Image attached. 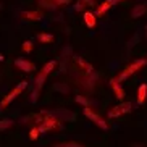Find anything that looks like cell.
<instances>
[{
    "label": "cell",
    "mask_w": 147,
    "mask_h": 147,
    "mask_svg": "<svg viewBox=\"0 0 147 147\" xmlns=\"http://www.w3.org/2000/svg\"><path fill=\"white\" fill-rule=\"evenodd\" d=\"M147 65V58H139V60H134L131 65H128L123 71H121L120 74H118V78L115 79L117 82H121V81H125V79H128L131 76V74L134 73H138L141 68H144V66Z\"/></svg>",
    "instance_id": "cell-1"
},
{
    "label": "cell",
    "mask_w": 147,
    "mask_h": 147,
    "mask_svg": "<svg viewBox=\"0 0 147 147\" xmlns=\"http://www.w3.org/2000/svg\"><path fill=\"white\" fill-rule=\"evenodd\" d=\"M26 87H28V81H21V82H20V84H18V86L13 89V91H10L8 95H5V97H3V100L0 102V108H7L10 104H11V100L16 99L18 95L21 94V92L24 91Z\"/></svg>",
    "instance_id": "cell-2"
},
{
    "label": "cell",
    "mask_w": 147,
    "mask_h": 147,
    "mask_svg": "<svg viewBox=\"0 0 147 147\" xmlns=\"http://www.w3.org/2000/svg\"><path fill=\"white\" fill-rule=\"evenodd\" d=\"M55 66H57V61H49V63H45V66L40 69V73L37 74V78H36V87H34V89H37V91H39L40 87L44 86V82H45L47 76L50 74V71H52Z\"/></svg>",
    "instance_id": "cell-3"
},
{
    "label": "cell",
    "mask_w": 147,
    "mask_h": 147,
    "mask_svg": "<svg viewBox=\"0 0 147 147\" xmlns=\"http://www.w3.org/2000/svg\"><path fill=\"white\" fill-rule=\"evenodd\" d=\"M84 115H86V117L89 118V120H91L92 123H94V125L99 126L100 129H105V131L108 129V123H107V121H105L102 117H99V115H97L95 112H92V110H91L89 107L84 108Z\"/></svg>",
    "instance_id": "cell-4"
},
{
    "label": "cell",
    "mask_w": 147,
    "mask_h": 147,
    "mask_svg": "<svg viewBox=\"0 0 147 147\" xmlns=\"http://www.w3.org/2000/svg\"><path fill=\"white\" fill-rule=\"evenodd\" d=\"M131 110H133V104H131V102H125V104H121V105H118V107H115L113 110H110V112H108V117L115 118V117L123 115V113H129Z\"/></svg>",
    "instance_id": "cell-5"
},
{
    "label": "cell",
    "mask_w": 147,
    "mask_h": 147,
    "mask_svg": "<svg viewBox=\"0 0 147 147\" xmlns=\"http://www.w3.org/2000/svg\"><path fill=\"white\" fill-rule=\"evenodd\" d=\"M15 66L20 68L21 71H24V73H31V71L36 69L34 63H31V61H28V60H23V58H16V60H15Z\"/></svg>",
    "instance_id": "cell-6"
},
{
    "label": "cell",
    "mask_w": 147,
    "mask_h": 147,
    "mask_svg": "<svg viewBox=\"0 0 147 147\" xmlns=\"http://www.w3.org/2000/svg\"><path fill=\"white\" fill-rule=\"evenodd\" d=\"M113 5H115V2H113V0H107V2H104V3L97 5V10H95V15H97V16H102V15H104L105 11H108V10L112 8Z\"/></svg>",
    "instance_id": "cell-7"
},
{
    "label": "cell",
    "mask_w": 147,
    "mask_h": 147,
    "mask_svg": "<svg viewBox=\"0 0 147 147\" xmlns=\"http://www.w3.org/2000/svg\"><path fill=\"white\" fill-rule=\"evenodd\" d=\"M53 115H55L57 118H60V120H68V121H74V118H76V117H74V113L68 112V110H61V108H60V110H57Z\"/></svg>",
    "instance_id": "cell-8"
},
{
    "label": "cell",
    "mask_w": 147,
    "mask_h": 147,
    "mask_svg": "<svg viewBox=\"0 0 147 147\" xmlns=\"http://www.w3.org/2000/svg\"><path fill=\"white\" fill-rule=\"evenodd\" d=\"M146 11H147L146 5H134V8L131 10V18L138 20V18H141L144 13H146Z\"/></svg>",
    "instance_id": "cell-9"
},
{
    "label": "cell",
    "mask_w": 147,
    "mask_h": 147,
    "mask_svg": "<svg viewBox=\"0 0 147 147\" xmlns=\"http://www.w3.org/2000/svg\"><path fill=\"white\" fill-rule=\"evenodd\" d=\"M84 21H86L87 28H95V24H97V15L95 13H91V11H86L84 13Z\"/></svg>",
    "instance_id": "cell-10"
},
{
    "label": "cell",
    "mask_w": 147,
    "mask_h": 147,
    "mask_svg": "<svg viewBox=\"0 0 147 147\" xmlns=\"http://www.w3.org/2000/svg\"><path fill=\"white\" fill-rule=\"evenodd\" d=\"M147 99V84H141L139 86V91H138V105H142Z\"/></svg>",
    "instance_id": "cell-11"
},
{
    "label": "cell",
    "mask_w": 147,
    "mask_h": 147,
    "mask_svg": "<svg viewBox=\"0 0 147 147\" xmlns=\"http://www.w3.org/2000/svg\"><path fill=\"white\" fill-rule=\"evenodd\" d=\"M74 60H76V63L78 65H81V68L86 71V73H94V68H92V65L91 63H87L82 57H74Z\"/></svg>",
    "instance_id": "cell-12"
},
{
    "label": "cell",
    "mask_w": 147,
    "mask_h": 147,
    "mask_svg": "<svg viewBox=\"0 0 147 147\" xmlns=\"http://www.w3.org/2000/svg\"><path fill=\"white\" fill-rule=\"evenodd\" d=\"M112 87H113V91H115V95H117L118 100L125 99V91H123V87H121L120 82H117L115 79H113V81H112Z\"/></svg>",
    "instance_id": "cell-13"
},
{
    "label": "cell",
    "mask_w": 147,
    "mask_h": 147,
    "mask_svg": "<svg viewBox=\"0 0 147 147\" xmlns=\"http://www.w3.org/2000/svg\"><path fill=\"white\" fill-rule=\"evenodd\" d=\"M21 16L24 18V20H34V21H37V20H42L44 15L40 13V11H23Z\"/></svg>",
    "instance_id": "cell-14"
},
{
    "label": "cell",
    "mask_w": 147,
    "mask_h": 147,
    "mask_svg": "<svg viewBox=\"0 0 147 147\" xmlns=\"http://www.w3.org/2000/svg\"><path fill=\"white\" fill-rule=\"evenodd\" d=\"M53 91H58V92H61V94H68L69 87L66 86L65 82H57V84H53Z\"/></svg>",
    "instance_id": "cell-15"
},
{
    "label": "cell",
    "mask_w": 147,
    "mask_h": 147,
    "mask_svg": "<svg viewBox=\"0 0 147 147\" xmlns=\"http://www.w3.org/2000/svg\"><path fill=\"white\" fill-rule=\"evenodd\" d=\"M37 39H39L42 44H50V42H53V36L52 34H44V32H40V34L37 36Z\"/></svg>",
    "instance_id": "cell-16"
},
{
    "label": "cell",
    "mask_w": 147,
    "mask_h": 147,
    "mask_svg": "<svg viewBox=\"0 0 147 147\" xmlns=\"http://www.w3.org/2000/svg\"><path fill=\"white\" fill-rule=\"evenodd\" d=\"M15 121H11V120H8V118H7V120H2L0 121V131H5V129H8L10 126L13 125Z\"/></svg>",
    "instance_id": "cell-17"
},
{
    "label": "cell",
    "mask_w": 147,
    "mask_h": 147,
    "mask_svg": "<svg viewBox=\"0 0 147 147\" xmlns=\"http://www.w3.org/2000/svg\"><path fill=\"white\" fill-rule=\"evenodd\" d=\"M74 100H76L78 104L84 105V108H86V107H89V105H91V102H89V100H87L86 97H82V95H76V97H74Z\"/></svg>",
    "instance_id": "cell-18"
},
{
    "label": "cell",
    "mask_w": 147,
    "mask_h": 147,
    "mask_svg": "<svg viewBox=\"0 0 147 147\" xmlns=\"http://www.w3.org/2000/svg\"><path fill=\"white\" fill-rule=\"evenodd\" d=\"M39 134H40L39 126H36V128H32V129H31V133H29V139H31V141H36V139L39 138Z\"/></svg>",
    "instance_id": "cell-19"
},
{
    "label": "cell",
    "mask_w": 147,
    "mask_h": 147,
    "mask_svg": "<svg viewBox=\"0 0 147 147\" xmlns=\"http://www.w3.org/2000/svg\"><path fill=\"white\" fill-rule=\"evenodd\" d=\"M32 47H34V45H32V42H31V40H26V42H23V50H24L26 53H29L31 50H32Z\"/></svg>",
    "instance_id": "cell-20"
},
{
    "label": "cell",
    "mask_w": 147,
    "mask_h": 147,
    "mask_svg": "<svg viewBox=\"0 0 147 147\" xmlns=\"http://www.w3.org/2000/svg\"><path fill=\"white\" fill-rule=\"evenodd\" d=\"M55 147H82V146L78 142H61V144H57Z\"/></svg>",
    "instance_id": "cell-21"
},
{
    "label": "cell",
    "mask_w": 147,
    "mask_h": 147,
    "mask_svg": "<svg viewBox=\"0 0 147 147\" xmlns=\"http://www.w3.org/2000/svg\"><path fill=\"white\" fill-rule=\"evenodd\" d=\"M84 7H87V5L84 3L82 0H79V2H78L76 5H74L73 8H74V11H82V10H84Z\"/></svg>",
    "instance_id": "cell-22"
},
{
    "label": "cell",
    "mask_w": 147,
    "mask_h": 147,
    "mask_svg": "<svg viewBox=\"0 0 147 147\" xmlns=\"http://www.w3.org/2000/svg\"><path fill=\"white\" fill-rule=\"evenodd\" d=\"M37 89H34V91H32V94H31V102H32V104H34L36 100H37Z\"/></svg>",
    "instance_id": "cell-23"
},
{
    "label": "cell",
    "mask_w": 147,
    "mask_h": 147,
    "mask_svg": "<svg viewBox=\"0 0 147 147\" xmlns=\"http://www.w3.org/2000/svg\"><path fill=\"white\" fill-rule=\"evenodd\" d=\"M84 3L87 5V7H97V3H95V0H82Z\"/></svg>",
    "instance_id": "cell-24"
},
{
    "label": "cell",
    "mask_w": 147,
    "mask_h": 147,
    "mask_svg": "<svg viewBox=\"0 0 147 147\" xmlns=\"http://www.w3.org/2000/svg\"><path fill=\"white\" fill-rule=\"evenodd\" d=\"M3 60H5V57L2 55V53H0V61H3Z\"/></svg>",
    "instance_id": "cell-25"
},
{
    "label": "cell",
    "mask_w": 147,
    "mask_h": 147,
    "mask_svg": "<svg viewBox=\"0 0 147 147\" xmlns=\"http://www.w3.org/2000/svg\"><path fill=\"white\" fill-rule=\"evenodd\" d=\"M113 2H115V3H118V2H121V0H113Z\"/></svg>",
    "instance_id": "cell-26"
},
{
    "label": "cell",
    "mask_w": 147,
    "mask_h": 147,
    "mask_svg": "<svg viewBox=\"0 0 147 147\" xmlns=\"http://www.w3.org/2000/svg\"><path fill=\"white\" fill-rule=\"evenodd\" d=\"M146 36H147V26H146Z\"/></svg>",
    "instance_id": "cell-27"
},
{
    "label": "cell",
    "mask_w": 147,
    "mask_h": 147,
    "mask_svg": "<svg viewBox=\"0 0 147 147\" xmlns=\"http://www.w3.org/2000/svg\"><path fill=\"white\" fill-rule=\"evenodd\" d=\"M136 147H139V146H136Z\"/></svg>",
    "instance_id": "cell-28"
}]
</instances>
